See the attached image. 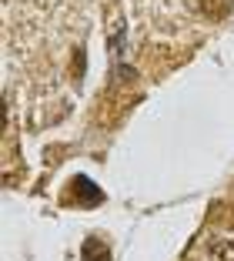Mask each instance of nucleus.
<instances>
[{"label":"nucleus","mask_w":234,"mask_h":261,"mask_svg":"<svg viewBox=\"0 0 234 261\" xmlns=\"http://www.w3.org/2000/svg\"><path fill=\"white\" fill-rule=\"evenodd\" d=\"M81 258L84 261H111V251H107L104 241L87 238V241H84V248H81Z\"/></svg>","instance_id":"obj_2"},{"label":"nucleus","mask_w":234,"mask_h":261,"mask_svg":"<svg viewBox=\"0 0 234 261\" xmlns=\"http://www.w3.org/2000/svg\"><path fill=\"white\" fill-rule=\"evenodd\" d=\"M197 4H201V14L211 17V20L227 17V14H231V7H234V0H197Z\"/></svg>","instance_id":"obj_1"},{"label":"nucleus","mask_w":234,"mask_h":261,"mask_svg":"<svg viewBox=\"0 0 234 261\" xmlns=\"http://www.w3.org/2000/svg\"><path fill=\"white\" fill-rule=\"evenodd\" d=\"M74 194H81L84 204H100V201H104V194H100L87 177H74Z\"/></svg>","instance_id":"obj_3"}]
</instances>
